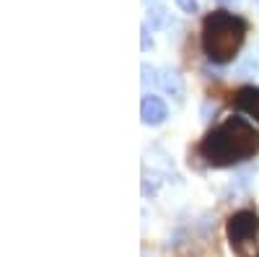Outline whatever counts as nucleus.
Here are the masks:
<instances>
[{
	"mask_svg": "<svg viewBox=\"0 0 259 257\" xmlns=\"http://www.w3.org/2000/svg\"><path fill=\"white\" fill-rule=\"evenodd\" d=\"M246 39V21L226 8H218L202 18V52L215 65H228L241 52Z\"/></svg>",
	"mask_w": 259,
	"mask_h": 257,
	"instance_id": "obj_2",
	"label": "nucleus"
},
{
	"mask_svg": "<svg viewBox=\"0 0 259 257\" xmlns=\"http://www.w3.org/2000/svg\"><path fill=\"white\" fill-rule=\"evenodd\" d=\"M140 117H143L145 125H153V127L163 125L166 117H168V106H166L163 99L148 94V96H143V104H140Z\"/></svg>",
	"mask_w": 259,
	"mask_h": 257,
	"instance_id": "obj_5",
	"label": "nucleus"
},
{
	"mask_svg": "<svg viewBox=\"0 0 259 257\" xmlns=\"http://www.w3.org/2000/svg\"><path fill=\"white\" fill-rule=\"evenodd\" d=\"M197 154L200 159H205L207 166L215 169L239 166L259 154V130L246 117H223L205 133V138L197 145Z\"/></svg>",
	"mask_w": 259,
	"mask_h": 257,
	"instance_id": "obj_1",
	"label": "nucleus"
},
{
	"mask_svg": "<svg viewBox=\"0 0 259 257\" xmlns=\"http://www.w3.org/2000/svg\"><path fill=\"white\" fill-rule=\"evenodd\" d=\"M218 3H221V6H236L239 0H218Z\"/></svg>",
	"mask_w": 259,
	"mask_h": 257,
	"instance_id": "obj_11",
	"label": "nucleus"
},
{
	"mask_svg": "<svg viewBox=\"0 0 259 257\" xmlns=\"http://www.w3.org/2000/svg\"><path fill=\"white\" fill-rule=\"evenodd\" d=\"M174 3L179 6L182 13H189V16H194V13L200 11V3H197V0H174Z\"/></svg>",
	"mask_w": 259,
	"mask_h": 257,
	"instance_id": "obj_8",
	"label": "nucleus"
},
{
	"mask_svg": "<svg viewBox=\"0 0 259 257\" xmlns=\"http://www.w3.org/2000/svg\"><path fill=\"white\" fill-rule=\"evenodd\" d=\"M153 76H156V70H153V68H150L148 62H145V65H143V83H148V81H153Z\"/></svg>",
	"mask_w": 259,
	"mask_h": 257,
	"instance_id": "obj_10",
	"label": "nucleus"
},
{
	"mask_svg": "<svg viewBox=\"0 0 259 257\" xmlns=\"http://www.w3.org/2000/svg\"><path fill=\"white\" fill-rule=\"evenodd\" d=\"M148 16H150V26H153V29L166 26V18H168V13H166V8H163V6H150Z\"/></svg>",
	"mask_w": 259,
	"mask_h": 257,
	"instance_id": "obj_7",
	"label": "nucleus"
},
{
	"mask_svg": "<svg viewBox=\"0 0 259 257\" xmlns=\"http://www.w3.org/2000/svg\"><path fill=\"white\" fill-rule=\"evenodd\" d=\"M156 81H158V86H161V89H163L168 96H174L177 101H184L187 86H184V78H182L179 70H174V68H163V70H158Z\"/></svg>",
	"mask_w": 259,
	"mask_h": 257,
	"instance_id": "obj_6",
	"label": "nucleus"
},
{
	"mask_svg": "<svg viewBox=\"0 0 259 257\" xmlns=\"http://www.w3.org/2000/svg\"><path fill=\"white\" fill-rule=\"evenodd\" d=\"M226 239L236 257H259V213L241 208L226 221Z\"/></svg>",
	"mask_w": 259,
	"mask_h": 257,
	"instance_id": "obj_3",
	"label": "nucleus"
},
{
	"mask_svg": "<svg viewBox=\"0 0 259 257\" xmlns=\"http://www.w3.org/2000/svg\"><path fill=\"white\" fill-rule=\"evenodd\" d=\"M233 104L241 115L251 117L259 125V86H241L233 96Z\"/></svg>",
	"mask_w": 259,
	"mask_h": 257,
	"instance_id": "obj_4",
	"label": "nucleus"
},
{
	"mask_svg": "<svg viewBox=\"0 0 259 257\" xmlns=\"http://www.w3.org/2000/svg\"><path fill=\"white\" fill-rule=\"evenodd\" d=\"M140 39H143V45H140V47H143V52H148L150 47H153V39H150V34H148V26H143V29H140Z\"/></svg>",
	"mask_w": 259,
	"mask_h": 257,
	"instance_id": "obj_9",
	"label": "nucleus"
}]
</instances>
